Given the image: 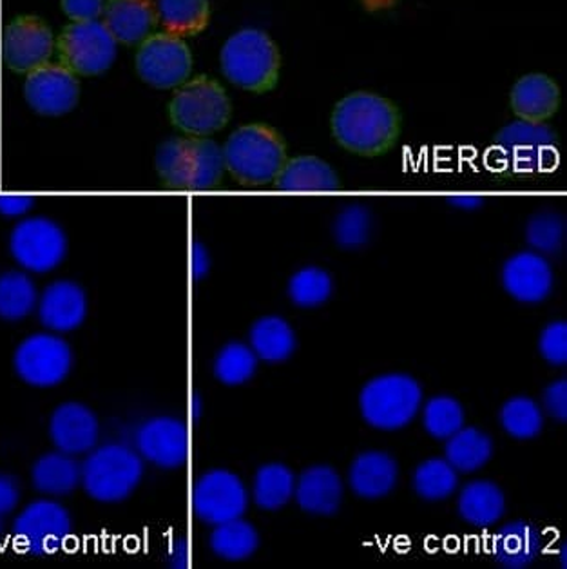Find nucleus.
I'll use <instances>...</instances> for the list:
<instances>
[{
	"label": "nucleus",
	"mask_w": 567,
	"mask_h": 569,
	"mask_svg": "<svg viewBox=\"0 0 567 569\" xmlns=\"http://www.w3.org/2000/svg\"><path fill=\"white\" fill-rule=\"evenodd\" d=\"M20 501V485L10 473H0V517L10 516Z\"/></svg>",
	"instance_id": "obj_45"
},
{
	"label": "nucleus",
	"mask_w": 567,
	"mask_h": 569,
	"mask_svg": "<svg viewBox=\"0 0 567 569\" xmlns=\"http://www.w3.org/2000/svg\"><path fill=\"white\" fill-rule=\"evenodd\" d=\"M49 437L59 452L74 457L89 453L100 439L97 413L82 402H62L49 419Z\"/></svg>",
	"instance_id": "obj_18"
},
{
	"label": "nucleus",
	"mask_w": 567,
	"mask_h": 569,
	"mask_svg": "<svg viewBox=\"0 0 567 569\" xmlns=\"http://www.w3.org/2000/svg\"><path fill=\"white\" fill-rule=\"evenodd\" d=\"M0 533H2V522H0Z\"/></svg>",
	"instance_id": "obj_51"
},
{
	"label": "nucleus",
	"mask_w": 567,
	"mask_h": 569,
	"mask_svg": "<svg viewBox=\"0 0 567 569\" xmlns=\"http://www.w3.org/2000/svg\"><path fill=\"white\" fill-rule=\"evenodd\" d=\"M24 99L42 117L68 114L80 99L77 74L62 64H42L26 77Z\"/></svg>",
	"instance_id": "obj_16"
},
{
	"label": "nucleus",
	"mask_w": 567,
	"mask_h": 569,
	"mask_svg": "<svg viewBox=\"0 0 567 569\" xmlns=\"http://www.w3.org/2000/svg\"><path fill=\"white\" fill-rule=\"evenodd\" d=\"M495 445L479 428L462 427L446 439L445 459L460 473L483 470L494 457Z\"/></svg>",
	"instance_id": "obj_30"
},
{
	"label": "nucleus",
	"mask_w": 567,
	"mask_h": 569,
	"mask_svg": "<svg viewBox=\"0 0 567 569\" xmlns=\"http://www.w3.org/2000/svg\"><path fill=\"white\" fill-rule=\"evenodd\" d=\"M279 64L278 48L265 31H238L221 50L227 80L255 93H267L278 84Z\"/></svg>",
	"instance_id": "obj_6"
},
{
	"label": "nucleus",
	"mask_w": 567,
	"mask_h": 569,
	"mask_svg": "<svg viewBox=\"0 0 567 569\" xmlns=\"http://www.w3.org/2000/svg\"><path fill=\"white\" fill-rule=\"evenodd\" d=\"M290 301L301 309H316L327 303L334 292L332 276L321 267H304L289 281Z\"/></svg>",
	"instance_id": "obj_38"
},
{
	"label": "nucleus",
	"mask_w": 567,
	"mask_h": 569,
	"mask_svg": "<svg viewBox=\"0 0 567 569\" xmlns=\"http://www.w3.org/2000/svg\"><path fill=\"white\" fill-rule=\"evenodd\" d=\"M399 128L396 106L362 91L345 97L332 114V133L339 146L362 157L387 152L396 143Z\"/></svg>",
	"instance_id": "obj_1"
},
{
	"label": "nucleus",
	"mask_w": 567,
	"mask_h": 569,
	"mask_svg": "<svg viewBox=\"0 0 567 569\" xmlns=\"http://www.w3.org/2000/svg\"><path fill=\"white\" fill-rule=\"evenodd\" d=\"M538 352L555 367H564L567 363L566 321H553L544 327L538 338Z\"/></svg>",
	"instance_id": "obj_42"
},
{
	"label": "nucleus",
	"mask_w": 567,
	"mask_h": 569,
	"mask_svg": "<svg viewBox=\"0 0 567 569\" xmlns=\"http://www.w3.org/2000/svg\"><path fill=\"white\" fill-rule=\"evenodd\" d=\"M191 416L195 421H198L203 416V399L198 393H195L191 399Z\"/></svg>",
	"instance_id": "obj_50"
},
{
	"label": "nucleus",
	"mask_w": 567,
	"mask_h": 569,
	"mask_svg": "<svg viewBox=\"0 0 567 569\" xmlns=\"http://www.w3.org/2000/svg\"><path fill=\"white\" fill-rule=\"evenodd\" d=\"M558 86L546 74H526L511 89V108L524 122L543 123L557 113Z\"/></svg>",
	"instance_id": "obj_25"
},
{
	"label": "nucleus",
	"mask_w": 567,
	"mask_h": 569,
	"mask_svg": "<svg viewBox=\"0 0 567 569\" xmlns=\"http://www.w3.org/2000/svg\"><path fill=\"white\" fill-rule=\"evenodd\" d=\"M526 240L538 254H558L566 243V220L558 212H538L529 218Z\"/></svg>",
	"instance_id": "obj_41"
},
{
	"label": "nucleus",
	"mask_w": 567,
	"mask_h": 569,
	"mask_svg": "<svg viewBox=\"0 0 567 569\" xmlns=\"http://www.w3.org/2000/svg\"><path fill=\"white\" fill-rule=\"evenodd\" d=\"M260 359L256 356L250 345L241 341H230L226 347H221L220 352L216 353L215 378L227 387H240L249 383L255 378Z\"/></svg>",
	"instance_id": "obj_36"
},
{
	"label": "nucleus",
	"mask_w": 567,
	"mask_h": 569,
	"mask_svg": "<svg viewBox=\"0 0 567 569\" xmlns=\"http://www.w3.org/2000/svg\"><path fill=\"white\" fill-rule=\"evenodd\" d=\"M54 48L59 51L60 64L82 77L106 73L117 57V40L100 20L69 24Z\"/></svg>",
	"instance_id": "obj_9"
},
{
	"label": "nucleus",
	"mask_w": 567,
	"mask_h": 569,
	"mask_svg": "<svg viewBox=\"0 0 567 569\" xmlns=\"http://www.w3.org/2000/svg\"><path fill=\"white\" fill-rule=\"evenodd\" d=\"M209 269H211V256L207 252L206 246L196 241L192 246V274L196 280H201V278H206Z\"/></svg>",
	"instance_id": "obj_47"
},
{
	"label": "nucleus",
	"mask_w": 567,
	"mask_h": 569,
	"mask_svg": "<svg viewBox=\"0 0 567 569\" xmlns=\"http://www.w3.org/2000/svg\"><path fill=\"white\" fill-rule=\"evenodd\" d=\"M275 183L276 189L285 192H330L339 189L336 171L316 157H298L285 162Z\"/></svg>",
	"instance_id": "obj_29"
},
{
	"label": "nucleus",
	"mask_w": 567,
	"mask_h": 569,
	"mask_svg": "<svg viewBox=\"0 0 567 569\" xmlns=\"http://www.w3.org/2000/svg\"><path fill=\"white\" fill-rule=\"evenodd\" d=\"M249 345L260 361L278 365L292 358L298 349V338L287 319L263 316L250 327Z\"/></svg>",
	"instance_id": "obj_28"
},
{
	"label": "nucleus",
	"mask_w": 567,
	"mask_h": 569,
	"mask_svg": "<svg viewBox=\"0 0 567 569\" xmlns=\"http://www.w3.org/2000/svg\"><path fill=\"white\" fill-rule=\"evenodd\" d=\"M544 410L551 416L555 421H567V381L558 379L544 390L543 396Z\"/></svg>",
	"instance_id": "obj_43"
},
{
	"label": "nucleus",
	"mask_w": 567,
	"mask_h": 569,
	"mask_svg": "<svg viewBox=\"0 0 567 569\" xmlns=\"http://www.w3.org/2000/svg\"><path fill=\"white\" fill-rule=\"evenodd\" d=\"M465 408L451 396H436L428 399L422 408V427L428 436L439 441L459 432L465 427Z\"/></svg>",
	"instance_id": "obj_39"
},
{
	"label": "nucleus",
	"mask_w": 567,
	"mask_h": 569,
	"mask_svg": "<svg viewBox=\"0 0 567 569\" xmlns=\"http://www.w3.org/2000/svg\"><path fill=\"white\" fill-rule=\"evenodd\" d=\"M543 550V537L526 520H511L504 525L491 540L495 562L508 569H524L534 565Z\"/></svg>",
	"instance_id": "obj_24"
},
{
	"label": "nucleus",
	"mask_w": 567,
	"mask_h": 569,
	"mask_svg": "<svg viewBox=\"0 0 567 569\" xmlns=\"http://www.w3.org/2000/svg\"><path fill=\"white\" fill-rule=\"evenodd\" d=\"M73 530L71 516L53 499H39L20 511L13 522V539L22 553L48 557L59 553Z\"/></svg>",
	"instance_id": "obj_8"
},
{
	"label": "nucleus",
	"mask_w": 567,
	"mask_h": 569,
	"mask_svg": "<svg viewBox=\"0 0 567 569\" xmlns=\"http://www.w3.org/2000/svg\"><path fill=\"white\" fill-rule=\"evenodd\" d=\"M192 69V54L181 37L149 34L137 53V71L146 84L157 89L180 88Z\"/></svg>",
	"instance_id": "obj_14"
},
{
	"label": "nucleus",
	"mask_w": 567,
	"mask_h": 569,
	"mask_svg": "<svg viewBox=\"0 0 567 569\" xmlns=\"http://www.w3.org/2000/svg\"><path fill=\"white\" fill-rule=\"evenodd\" d=\"M209 546L218 559L227 562H241L252 557L260 548V533L249 520L243 517L227 520L223 525L215 526Z\"/></svg>",
	"instance_id": "obj_33"
},
{
	"label": "nucleus",
	"mask_w": 567,
	"mask_h": 569,
	"mask_svg": "<svg viewBox=\"0 0 567 569\" xmlns=\"http://www.w3.org/2000/svg\"><path fill=\"white\" fill-rule=\"evenodd\" d=\"M66 16L73 22L98 20L103 13V0H60Z\"/></svg>",
	"instance_id": "obj_44"
},
{
	"label": "nucleus",
	"mask_w": 567,
	"mask_h": 569,
	"mask_svg": "<svg viewBox=\"0 0 567 569\" xmlns=\"http://www.w3.org/2000/svg\"><path fill=\"white\" fill-rule=\"evenodd\" d=\"M34 206V198L31 197H0V214L8 218L24 217Z\"/></svg>",
	"instance_id": "obj_46"
},
{
	"label": "nucleus",
	"mask_w": 567,
	"mask_h": 569,
	"mask_svg": "<svg viewBox=\"0 0 567 569\" xmlns=\"http://www.w3.org/2000/svg\"><path fill=\"white\" fill-rule=\"evenodd\" d=\"M13 367L17 376L31 387H57L64 383L73 369V350L64 338L39 332L17 347Z\"/></svg>",
	"instance_id": "obj_11"
},
{
	"label": "nucleus",
	"mask_w": 567,
	"mask_h": 569,
	"mask_svg": "<svg viewBox=\"0 0 567 569\" xmlns=\"http://www.w3.org/2000/svg\"><path fill=\"white\" fill-rule=\"evenodd\" d=\"M342 493L345 488L341 477L328 465L307 468L301 476L296 477L294 499L310 516H336L341 508Z\"/></svg>",
	"instance_id": "obj_21"
},
{
	"label": "nucleus",
	"mask_w": 567,
	"mask_h": 569,
	"mask_svg": "<svg viewBox=\"0 0 567 569\" xmlns=\"http://www.w3.org/2000/svg\"><path fill=\"white\" fill-rule=\"evenodd\" d=\"M296 490V476L284 462H269L256 471L252 501L265 511H278L289 505Z\"/></svg>",
	"instance_id": "obj_32"
},
{
	"label": "nucleus",
	"mask_w": 567,
	"mask_h": 569,
	"mask_svg": "<svg viewBox=\"0 0 567 569\" xmlns=\"http://www.w3.org/2000/svg\"><path fill=\"white\" fill-rule=\"evenodd\" d=\"M451 206L457 207V209H466V211H474V209H479L483 206V198L479 197H454L450 198Z\"/></svg>",
	"instance_id": "obj_49"
},
{
	"label": "nucleus",
	"mask_w": 567,
	"mask_h": 569,
	"mask_svg": "<svg viewBox=\"0 0 567 569\" xmlns=\"http://www.w3.org/2000/svg\"><path fill=\"white\" fill-rule=\"evenodd\" d=\"M39 292L26 272L10 270L0 276V319L16 323L37 309Z\"/></svg>",
	"instance_id": "obj_34"
},
{
	"label": "nucleus",
	"mask_w": 567,
	"mask_h": 569,
	"mask_svg": "<svg viewBox=\"0 0 567 569\" xmlns=\"http://www.w3.org/2000/svg\"><path fill=\"white\" fill-rule=\"evenodd\" d=\"M399 481V467L390 453L370 450L354 459L348 470V485L354 493L367 501L390 496Z\"/></svg>",
	"instance_id": "obj_22"
},
{
	"label": "nucleus",
	"mask_w": 567,
	"mask_h": 569,
	"mask_svg": "<svg viewBox=\"0 0 567 569\" xmlns=\"http://www.w3.org/2000/svg\"><path fill=\"white\" fill-rule=\"evenodd\" d=\"M422 407V387L408 373H382L370 379L359 393V410L377 430L394 432L408 427Z\"/></svg>",
	"instance_id": "obj_5"
},
{
	"label": "nucleus",
	"mask_w": 567,
	"mask_h": 569,
	"mask_svg": "<svg viewBox=\"0 0 567 569\" xmlns=\"http://www.w3.org/2000/svg\"><path fill=\"white\" fill-rule=\"evenodd\" d=\"M411 485L417 496L425 501H445L454 496L459 486V471L455 470L446 459L434 457L416 468Z\"/></svg>",
	"instance_id": "obj_35"
},
{
	"label": "nucleus",
	"mask_w": 567,
	"mask_h": 569,
	"mask_svg": "<svg viewBox=\"0 0 567 569\" xmlns=\"http://www.w3.org/2000/svg\"><path fill=\"white\" fill-rule=\"evenodd\" d=\"M54 37L44 20L33 16L17 17L6 26L2 39L4 64L16 73H30L48 64L54 51Z\"/></svg>",
	"instance_id": "obj_15"
},
{
	"label": "nucleus",
	"mask_w": 567,
	"mask_h": 569,
	"mask_svg": "<svg viewBox=\"0 0 567 569\" xmlns=\"http://www.w3.org/2000/svg\"><path fill=\"white\" fill-rule=\"evenodd\" d=\"M495 149L504 163L517 172H538L555 168L557 137L543 123L520 122L504 128L495 138Z\"/></svg>",
	"instance_id": "obj_13"
},
{
	"label": "nucleus",
	"mask_w": 567,
	"mask_h": 569,
	"mask_svg": "<svg viewBox=\"0 0 567 569\" xmlns=\"http://www.w3.org/2000/svg\"><path fill=\"white\" fill-rule=\"evenodd\" d=\"M157 171L171 189L209 191L226 172L223 149L207 138H169L158 148Z\"/></svg>",
	"instance_id": "obj_2"
},
{
	"label": "nucleus",
	"mask_w": 567,
	"mask_h": 569,
	"mask_svg": "<svg viewBox=\"0 0 567 569\" xmlns=\"http://www.w3.org/2000/svg\"><path fill=\"white\" fill-rule=\"evenodd\" d=\"M10 252L22 269L46 274L66 260L68 236L51 218H24L11 231Z\"/></svg>",
	"instance_id": "obj_10"
},
{
	"label": "nucleus",
	"mask_w": 567,
	"mask_h": 569,
	"mask_svg": "<svg viewBox=\"0 0 567 569\" xmlns=\"http://www.w3.org/2000/svg\"><path fill=\"white\" fill-rule=\"evenodd\" d=\"M146 465L135 448L120 442L94 447L82 462L83 491L93 501L117 505L135 493L143 479Z\"/></svg>",
	"instance_id": "obj_4"
},
{
	"label": "nucleus",
	"mask_w": 567,
	"mask_h": 569,
	"mask_svg": "<svg viewBox=\"0 0 567 569\" xmlns=\"http://www.w3.org/2000/svg\"><path fill=\"white\" fill-rule=\"evenodd\" d=\"M169 118L181 133L211 137L229 122L230 100L216 80L196 77L178 88L169 103Z\"/></svg>",
	"instance_id": "obj_7"
},
{
	"label": "nucleus",
	"mask_w": 567,
	"mask_h": 569,
	"mask_svg": "<svg viewBox=\"0 0 567 569\" xmlns=\"http://www.w3.org/2000/svg\"><path fill=\"white\" fill-rule=\"evenodd\" d=\"M40 323L49 332L66 335L79 329L88 316V296L79 283L59 280L49 283L37 303Z\"/></svg>",
	"instance_id": "obj_20"
},
{
	"label": "nucleus",
	"mask_w": 567,
	"mask_h": 569,
	"mask_svg": "<svg viewBox=\"0 0 567 569\" xmlns=\"http://www.w3.org/2000/svg\"><path fill=\"white\" fill-rule=\"evenodd\" d=\"M503 287L520 303H540L551 295L553 269L543 254L535 251L517 252L503 267Z\"/></svg>",
	"instance_id": "obj_19"
},
{
	"label": "nucleus",
	"mask_w": 567,
	"mask_h": 569,
	"mask_svg": "<svg viewBox=\"0 0 567 569\" xmlns=\"http://www.w3.org/2000/svg\"><path fill=\"white\" fill-rule=\"evenodd\" d=\"M155 10L166 33L177 37L201 33L211 19L209 0H157Z\"/></svg>",
	"instance_id": "obj_31"
},
{
	"label": "nucleus",
	"mask_w": 567,
	"mask_h": 569,
	"mask_svg": "<svg viewBox=\"0 0 567 569\" xmlns=\"http://www.w3.org/2000/svg\"><path fill=\"white\" fill-rule=\"evenodd\" d=\"M135 448L143 461L178 470L189 457V430L186 422L171 416L146 419L135 433Z\"/></svg>",
	"instance_id": "obj_17"
},
{
	"label": "nucleus",
	"mask_w": 567,
	"mask_h": 569,
	"mask_svg": "<svg viewBox=\"0 0 567 569\" xmlns=\"http://www.w3.org/2000/svg\"><path fill=\"white\" fill-rule=\"evenodd\" d=\"M460 519L475 528L497 525L506 513V497L494 481H471L460 490L457 501Z\"/></svg>",
	"instance_id": "obj_27"
},
{
	"label": "nucleus",
	"mask_w": 567,
	"mask_h": 569,
	"mask_svg": "<svg viewBox=\"0 0 567 569\" xmlns=\"http://www.w3.org/2000/svg\"><path fill=\"white\" fill-rule=\"evenodd\" d=\"M226 169L241 186L275 182L287 162L284 138L265 123H250L230 134L223 146Z\"/></svg>",
	"instance_id": "obj_3"
},
{
	"label": "nucleus",
	"mask_w": 567,
	"mask_h": 569,
	"mask_svg": "<svg viewBox=\"0 0 567 569\" xmlns=\"http://www.w3.org/2000/svg\"><path fill=\"white\" fill-rule=\"evenodd\" d=\"M499 419L504 432L519 441H529L543 432V408L537 401L526 396H517L504 402Z\"/></svg>",
	"instance_id": "obj_37"
},
{
	"label": "nucleus",
	"mask_w": 567,
	"mask_h": 569,
	"mask_svg": "<svg viewBox=\"0 0 567 569\" xmlns=\"http://www.w3.org/2000/svg\"><path fill=\"white\" fill-rule=\"evenodd\" d=\"M102 17L113 39L129 46L143 42L158 22L151 0H108Z\"/></svg>",
	"instance_id": "obj_23"
},
{
	"label": "nucleus",
	"mask_w": 567,
	"mask_h": 569,
	"mask_svg": "<svg viewBox=\"0 0 567 569\" xmlns=\"http://www.w3.org/2000/svg\"><path fill=\"white\" fill-rule=\"evenodd\" d=\"M171 568L186 569L189 566V546L186 539H180L172 545L169 551V559H167Z\"/></svg>",
	"instance_id": "obj_48"
},
{
	"label": "nucleus",
	"mask_w": 567,
	"mask_h": 569,
	"mask_svg": "<svg viewBox=\"0 0 567 569\" xmlns=\"http://www.w3.org/2000/svg\"><path fill=\"white\" fill-rule=\"evenodd\" d=\"M249 508V491L235 471L216 468L198 477L192 488V511L203 525L240 519Z\"/></svg>",
	"instance_id": "obj_12"
},
{
	"label": "nucleus",
	"mask_w": 567,
	"mask_h": 569,
	"mask_svg": "<svg viewBox=\"0 0 567 569\" xmlns=\"http://www.w3.org/2000/svg\"><path fill=\"white\" fill-rule=\"evenodd\" d=\"M82 481V465L74 456L51 452L40 457L31 468V482L34 490L48 497H68Z\"/></svg>",
	"instance_id": "obj_26"
},
{
	"label": "nucleus",
	"mask_w": 567,
	"mask_h": 569,
	"mask_svg": "<svg viewBox=\"0 0 567 569\" xmlns=\"http://www.w3.org/2000/svg\"><path fill=\"white\" fill-rule=\"evenodd\" d=\"M372 212L362 203H352L339 212L334 220V238L347 251H356L367 246L372 236Z\"/></svg>",
	"instance_id": "obj_40"
}]
</instances>
